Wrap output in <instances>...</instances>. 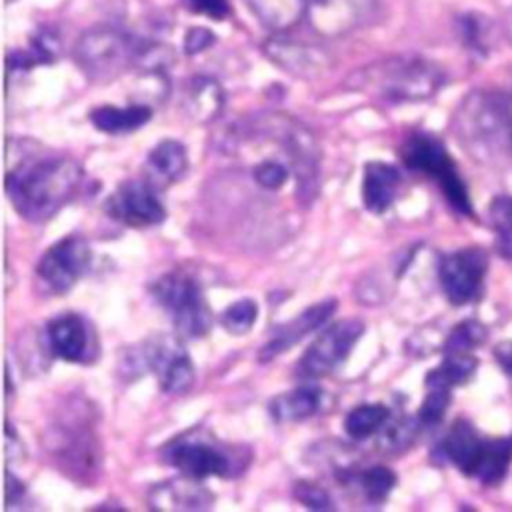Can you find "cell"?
I'll use <instances>...</instances> for the list:
<instances>
[{"instance_id": "5", "label": "cell", "mask_w": 512, "mask_h": 512, "mask_svg": "<svg viewBox=\"0 0 512 512\" xmlns=\"http://www.w3.org/2000/svg\"><path fill=\"white\" fill-rule=\"evenodd\" d=\"M150 294L182 338H202L210 330L212 312L194 274L184 270L166 272L150 286Z\"/></svg>"}, {"instance_id": "23", "label": "cell", "mask_w": 512, "mask_h": 512, "mask_svg": "<svg viewBox=\"0 0 512 512\" xmlns=\"http://www.w3.org/2000/svg\"><path fill=\"white\" fill-rule=\"evenodd\" d=\"M152 116L148 104H128V106H98L90 112V122L96 130L106 134H126L144 126Z\"/></svg>"}, {"instance_id": "18", "label": "cell", "mask_w": 512, "mask_h": 512, "mask_svg": "<svg viewBox=\"0 0 512 512\" xmlns=\"http://www.w3.org/2000/svg\"><path fill=\"white\" fill-rule=\"evenodd\" d=\"M188 168V154L180 140H162L146 156L144 176L154 188L178 182Z\"/></svg>"}, {"instance_id": "28", "label": "cell", "mask_w": 512, "mask_h": 512, "mask_svg": "<svg viewBox=\"0 0 512 512\" xmlns=\"http://www.w3.org/2000/svg\"><path fill=\"white\" fill-rule=\"evenodd\" d=\"M390 418V408L384 404H360L346 414L344 430L350 438L364 440L372 434H378Z\"/></svg>"}, {"instance_id": "35", "label": "cell", "mask_w": 512, "mask_h": 512, "mask_svg": "<svg viewBox=\"0 0 512 512\" xmlns=\"http://www.w3.org/2000/svg\"><path fill=\"white\" fill-rule=\"evenodd\" d=\"M292 494L306 508H312V510L332 508L330 496L320 484H314V482H308V480H298L292 488Z\"/></svg>"}, {"instance_id": "19", "label": "cell", "mask_w": 512, "mask_h": 512, "mask_svg": "<svg viewBox=\"0 0 512 512\" xmlns=\"http://www.w3.org/2000/svg\"><path fill=\"white\" fill-rule=\"evenodd\" d=\"M224 102V88L212 76H194L182 90L184 112L196 122H212L218 118Z\"/></svg>"}, {"instance_id": "15", "label": "cell", "mask_w": 512, "mask_h": 512, "mask_svg": "<svg viewBox=\"0 0 512 512\" xmlns=\"http://www.w3.org/2000/svg\"><path fill=\"white\" fill-rule=\"evenodd\" d=\"M336 304H338L336 300L316 302V304L308 306L304 312H300L296 318H292L290 322L276 328L274 334L270 336V340L262 346V350L258 354V360L268 362V360L280 356L282 352H286L288 348H292L306 334L318 330L334 314Z\"/></svg>"}, {"instance_id": "2", "label": "cell", "mask_w": 512, "mask_h": 512, "mask_svg": "<svg viewBox=\"0 0 512 512\" xmlns=\"http://www.w3.org/2000/svg\"><path fill=\"white\" fill-rule=\"evenodd\" d=\"M82 166L68 156H26L8 170L6 194L14 210L40 224L60 212L78 192Z\"/></svg>"}, {"instance_id": "21", "label": "cell", "mask_w": 512, "mask_h": 512, "mask_svg": "<svg viewBox=\"0 0 512 512\" xmlns=\"http://www.w3.org/2000/svg\"><path fill=\"white\" fill-rule=\"evenodd\" d=\"M482 446H484V440L476 434V430L466 420H458L454 422V426L444 436L438 448L448 462H452L464 474L472 476L476 462L480 458Z\"/></svg>"}, {"instance_id": "16", "label": "cell", "mask_w": 512, "mask_h": 512, "mask_svg": "<svg viewBox=\"0 0 512 512\" xmlns=\"http://www.w3.org/2000/svg\"><path fill=\"white\" fill-rule=\"evenodd\" d=\"M212 502V492L198 478L186 474L158 482L148 492V504L156 510H204Z\"/></svg>"}, {"instance_id": "32", "label": "cell", "mask_w": 512, "mask_h": 512, "mask_svg": "<svg viewBox=\"0 0 512 512\" xmlns=\"http://www.w3.org/2000/svg\"><path fill=\"white\" fill-rule=\"evenodd\" d=\"M486 330L474 322V320H466L462 324H458L446 338L444 350L446 352H470L472 348H476L482 340H484Z\"/></svg>"}, {"instance_id": "26", "label": "cell", "mask_w": 512, "mask_h": 512, "mask_svg": "<svg viewBox=\"0 0 512 512\" xmlns=\"http://www.w3.org/2000/svg\"><path fill=\"white\" fill-rule=\"evenodd\" d=\"M510 460H512V436L484 440V446L472 476H476L484 484H496L504 478Z\"/></svg>"}, {"instance_id": "13", "label": "cell", "mask_w": 512, "mask_h": 512, "mask_svg": "<svg viewBox=\"0 0 512 512\" xmlns=\"http://www.w3.org/2000/svg\"><path fill=\"white\" fill-rule=\"evenodd\" d=\"M264 50L276 66L298 78H318L332 66V56L324 48L286 36L270 38Z\"/></svg>"}, {"instance_id": "4", "label": "cell", "mask_w": 512, "mask_h": 512, "mask_svg": "<svg viewBox=\"0 0 512 512\" xmlns=\"http://www.w3.org/2000/svg\"><path fill=\"white\" fill-rule=\"evenodd\" d=\"M142 42L120 28L100 24L78 36L72 56L88 80L110 82L136 68Z\"/></svg>"}, {"instance_id": "39", "label": "cell", "mask_w": 512, "mask_h": 512, "mask_svg": "<svg viewBox=\"0 0 512 512\" xmlns=\"http://www.w3.org/2000/svg\"><path fill=\"white\" fill-rule=\"evenodd\" d=\"M494 354H496V360H498V364L502 366V370L512 376V340L500 342V344L494 348Z\"/></svg>"}, {"instance_id": "20", "label": "cell", "mask_w": 512, "mask_h": 512, "mask_svg": "<svg viewBox=\"0 0 512 512\" xmlns=\"http://www.w3.org/2000/svg\"><path fill=\"white\" fill-rule=\"evenodd\" d=\"M400 186V172L386 162L372 160L364 166L362 176V202L374 214L386 212L396 200Z\"/></svg>"}, {"instance_id": "10", "label": "cell", "mask_w": 512, "mask_h": 512, "mask_svg": "<svg viewBox=\"0 0 512 512\" xmlns=\"http://www.w3.org/2000/svg\"><path fill=\"white\" fill-rule=\"evenodd\" d=\"M90 260L92 252L84 236H64L42 254L36 266L38 282L50 294H66L86 274Z\"/></svg>"}, {"instance_id": "14", "label": "cell", "mask_w": 512, "mask_h": 512, "mask_svg": "<svg viewBox=\"0 0 512 512\" xmlns=\"http://www.w3.org/2000/svg\"><path fill=\"white\" fill-rule=\"evenodd\" d=\"M92 330L88 322L74 312L52 318L46 326L48 350L66 362H88Z\"/></svg>"}, {"instance_id": "8", "label": "cell", "mask_w": 512, "mask_h": 512, "mask_svg": "<svg viewBox=\"0 0 512 512\" xmlns=\"http://www.w3.org/2000/svg\"><path fill=\"white\" fill-rule=\"evenodd\" d=\"M402 160L408 168L422 172L438 182L448 202L462 214L470 216V200L464 182L458 176V170L450 158V154L444 150V146L428 136V134H412L402 144Z\"/></svg>"}, {"instance_id": "36", "label": "cell", "mask_w": 512, "mask_h": 512, "mask_svg": "<svg viewBox=\"0 0 512 512\" xmlns=\"http://www.w3.org/2000/svg\"><path fill=\"white\" fill-rule=\"evenodd\" d=\"M490 220L502 238L512 236V198L496 196L490 204Z\"/></svg>"}, {"instance_id": "25", "label": "cell", "mask_w": 512, "mask_h": 512, "mask_svg": "<svg viewBox=\"0 0 512 512\" xmlns=\"http://www.w3.org/2000/svg\"><path fill=\"white\" fill-rule=\"evenodd\" d=\"M340 482L354 484L368 504H380L396 486V474L386 466H370L366 470L348 468L340 474Z\"/></svg>"}, {"instance_id": "6", "label": "cell", "mask_w": 512, "mask_h": 512, "mask_svg": "<svg viewBox=\"0 0 512 512\" xmlns=\"http://www.w3.org/2000/svg\"><path fill=\"white\" fill-rule=\"evenodd\" d=\"M142 370H150L158 378V386L166 394H184L194 384V364L180 340L160 336L146 340L122 354L120 372L130 380Z\"/></svg>"}, {"instance_id": "1", "label": "cell", "mask_w": 512, "mask_h": 512, "mask_svg": "<svg viewBox=\"0 0 512 512\" xmlns=\"http://www.w3.org/2000/svg\"><path fill=\"white\" fill-rule=\"evenodd\" d=\"M42 446L52 466L76 484H94L102 470L98 414L82 396L64 398L48 418Z\"/></svg>"}, {"instance_id": "27", "label": "cell", "mask_w": 512, "mask_h": 512, "mask_svg": "<svg viewBox=\"0 0 512 512\" xmlns=\"http://www.w3.org/2000/svg\"><path fill=\"white\" fill-rule=\"evenodd\" d=\"M476 368V358L468 352H446L444 362L428 372L426 388H452L464 384Z\"/></svg>"}, {"instance_id": "22", "label": "cell", "mask_w": 512, "mask_h": 512, "mask_svg": "<svg viewBox=\"0 0 512 512\" xmlns=\"http://www.w3.org/2000/svg\"><path fill=\"white\" fill-rule=\"evenodd\" d=\"M322 404V390L314 384L296 386L270 400V416L276 422H302L314 416Z\"/></svg>"}, {"instance_id": "40", "label": "cell", "mask_w": 512, "mask_h": 512, "mask_svg": "<svg viewBox=\"0 0 512 512\" xmlns=\"http://www.w3.org/2000/svg\"><path fill=\"white\" fill-rule=\"evenodd\" d=\"M504 114H506V124H508V144L512 146V96L504 98Z\"/></svg>"}, {"instance_id": "30", "label": "cell", "mask_w": 512, "mask_h": 512, "mask_svg": "<svg viewBox=\"0 0 512 512\" xmlns=\"http://www.w3.org/2000/svg\"><path fill=\"white\" fill-rule=\"evenodd\" d=\"M256 316H258V306L254 300L250 298H242V300H236L232 302L220 316V322L222 326L234 334V336H242L246 334L254 322H256Z\"/></svg>"}, {"instance_id": "7", "label": "cell", "mask_w": 512, "mask_h": 512, "mask_svg": "<svg viewBox=\"0 0 512 512\" xmlns=\"http://www.w3.org/2000/svg\"><path fill=\"white\" fill-rule=\"evenodd\" d=\"M162 458L186 476L204 480L208 476H232L236 474L238 460L224 444L210 434L188 432L164 446Z\"/></svg>"}, {"instance_id": "9", "label": "cell", "mask_w": 512, "mask_h": 512, "mask_svg": "<svg viewBox=\"0 0 512 512\" xmlns=\"http://www.w3.org/2000/svg\"><path fill=\"white\" fill-rule=\"evenodd\" d=\"M362 332L364 322L358 318H344L328 326L300 356L296 364V376L312 380L334 372L348 358Z\"/></svg>"}, {"instance_id": "33", "label": "cell", "mask_w": 512, "mask_h": 512, "mask_svg": "<svg viewBox=\"0 0 512 512\" xmlns=\"http://www.w3.org/2000/svg\"><path fill=\"white\" fill-rule=\"evenodd\" d=\"M30 58L34 64H52L60 54V38L52 28H40L30 38Z\"/></svg>"}, {"instance_id": "38", "label": "cell", "mask_w": 512, "mask_h": 512, "mask_svg": "<svg viewBox=\"0 0 512 512\" xmlns=\"http://www.w3.org/2000/svg\"><path fill=\"white\" fill-rule=\"evenodd\" d=\"M188 6L200 14H206L214 20H222L228 16L230 6L228 0H186Z\"/></svg>"}, {"instance_id": "24", "label": "cell", "mask_w": 512, "mask_h": 512, "mask_svg": "<svg viewBox=\"0 0 512 512\" xmlns=\"http://www.w3.org/2000/svg\"><path fill=\"white\" fill-rule=\"evenodd\" d=\"M246 4L274 32H284L306 16V0H246Z\"/></svg>"}, {"instance_id": "3", "label": "cell", "mask_w": 512, "mask_h": 512, "mask_svg": "<svg viewBox=\"0 0 512 512\" xmlns=\"http://www.w3.org/2000/svg\"><path fill=\"white\" fill-rule=\"evenodd\" d=\"M444 84L442 70L418 56H392L356 70L348 78L352 90L386 102H420Z\"/></svg>"}, {"instance_id": "17", "label": "cell", "mask_w": 512, "mask_h": 512, "mask_svg": "<svg viewBox=\"0 0 512 512\" xmlns=\"http://www.w3.org/2000/svg\"><path fill=\"white\" fill-rule=\"evenodd\" d=\"M372 0H306V16L320 32L342 34L354 28Z\"/></svg>"}, {"instance_id": "11", "label": "cell", "mask_w": 512, "mask_h": 512, "mask_svg": "<svg viewBox=\"0 0 512 512\" xmlns=\"http://www.w3.org/2000/svg\"><path fill=\"white\" fill-rule=\"evenodd\" d=\"M154 188L144 180L122 182L104 202L106 214L130 228L156 226L166 218V208Z\"/></svg>"}, {"instance_id": "41", "label": "cell", "mask_w": 512, "mask_h": 512, "mask_svg": "<svg viewBox=\"0 0 512 512\" xmlns=\"http://www.w3.org/2000/svg\"><path fill=\"white\" fill-rule=\"evenodd\" d=\"M10 2H14V0H6V4H10Z\"/></svg>"}, {"instance_id": "31", "label": "cell", "mask_w": 512, "mask_h": 512, "mask_svg": "<svg viewBox=\"0 0 512 512\" xmlns=\"http://www.w3.org/2000/svg\"><path fill=\"white\" fill-rule=\"evenodd\" d=\"M290 174H294L292 166L276 158H262L252 166V178L264 190H280Z\"/></svg>"}, {"instance_id": "37", "label": "cell", "mask_w": 512, "mask_h": 512, "mask_svg": "<svg viewBox=\"0 0 512 512\" xmlns=\"http://www.w3.org/2000/svg\"><path fill=\"white\" fill-rule=\"evenodd\" d=\"M214 34L208 30V28H190L184 36V50L186 54H198V52H204L206 48H210L214 44Z\"/></svg>"}, {"instance_id": "12", "label": "cell", "mask_w": 512, "mask_h": 512, "mask_svg": "<svg viewBox=\"0 0 512 512\" xmlns=\"http://www.w3.org/2000/svg\"><path fill=\"white\" fill-rule=\"evenodd\" d=\"M486 272V256L476 248L458 250L440 262V284L452 304L474 300L482 288Z\"/></svg>"}, {"instance_id": "29", "label": "cell", "mask_w": 512, "mask_h": 512, "mask_svg": "<svg viewBox=\"0 0 512 512\" xmlns=\"http://www.w3.org/2000/svg\"><path fill=\"white\" fill-rule=\"evenodd\" d=\"M418 426H420V420L416 418H398V420H388L386 426L380 430V440H378V446L380 450H386V452H400L404 448H408L416 434H418Z\"/></svg>"}, {"instance_id": "34", "label": "cell", "mask_w": 512, "mask_h": 512, "mask_svg": "<svg viewBox=\"0 0 512 512\" xmlns=\"http://www.w3.org/2000/svg\"><path fill=\"white\" fill-rule=\"evenodd\" d=\"M448 404H450V388H428V394L416 418L424 426H434L442 420Z\"/></svg>"}]
</instances>
